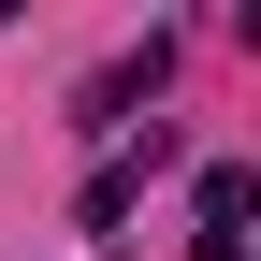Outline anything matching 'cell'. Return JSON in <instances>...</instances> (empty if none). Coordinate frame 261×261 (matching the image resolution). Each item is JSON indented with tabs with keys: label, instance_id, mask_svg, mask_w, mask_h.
Instances as JSON below:
<instances>
[{
	"label": "cell",
	"instance_id": "1",
	"mask_svg": "<svg viewBox=\"0 0 261 261\" xmlns=\"http://www.w3.org/2000/svg\"><path fill=\"white\" fill-rule=\"evenodd\" d=\"M247 218H261V174L218 160V174H203V261H247Z\"/></svg>",
	"mask_w": 261,
	"mask_h": 261
}]
</instances>
